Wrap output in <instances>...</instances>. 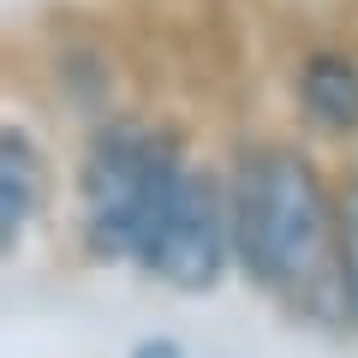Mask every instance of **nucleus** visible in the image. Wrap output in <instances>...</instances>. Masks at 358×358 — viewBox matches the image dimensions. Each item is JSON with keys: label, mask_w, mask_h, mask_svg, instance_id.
Segmentation results:
<instances>
[{"label": "nucleus", "mask_w": 358, "mask_h": 358, "mask_svg": "<svg viewBox=\"0 0 358 358\" xmlns=\"http://www.w3.org/2000/svg\"><path fill=\"white\" fill-rule=\"evenodd\" d=\"M233 257L263 293L287 299L299 317L352 329L341 268V192H329L310 155L293 143H257L227 179Z\"/></svg>", "instance_id": "obj_1"}, {"label": "nucleus", "mask_w": 358, "mask_h": 358, "mask_svg": "<svg viewBox=\"0 0 358 358\" xmlns=\"http://www.w3.org/2000/svg\"><path fill=\"white\" fill-rule=\"evenodd\" d=\"M185 173L173 131H150L114 120L90 138L78 162V209H84V245L90 257H131L150 245L155 221L167 215Z\"/></svg>", "instance_id": "obj_2"}, {"label": "nucleus", "mask_w": 358, "mask_h": 358, "mask_svg": "<svg viewBox=\"0 0 358 358\" xmlns=\"http://www.w3.org/2000/svg\"><path fill=\"white\" fill-rule=\"evenodd\" d=\"M138 263L155 281L179 287V293H209L233 263V203L227 185L203 167L179 173V192L167 203V215L155 221L150 245L138 251Z\"/></svg>", "instance_id": "obj_3"}, {"label": "nucleus", "mask_w": 358, "mask_h": 358, "mask_svg": "<svg viewBox=\"0 0 358 358\" xmlns=\"http://www.w3.org/2000/svg\"><path fill=\"white\" fill-rule=\"evenodd\" d=\"M293 90L317 131H329V138H352L358 131V54H346V48L305 54Z\"/></svg>", "instance_id": "obj_4"}, {"label": "nucleus", "mask_w": 358, "mask_h": 358, "mask_svg": "<svg viewBox=\"0 0 358 358\" xmlns=\"http://www.w3.org/2000/svg\"><path fill=\"white\" fill-rule=\"evenodd\" d=\"M48 192V162L24 126H0V251H13Z\"/></svg>", "instance_id": "obj_5"}, {"label": "nucleus", "mask_w": 358, "mask_h": 358, "mask_svg": "<svg viewBox=\"0 0 358 358\" xmlns=\"http://www.w3.org/2000/svg\"><path fill=\"white\" fill-rule=\"evenodd\" d=\"M341 268H346V305H352V329H358V162L346 167V185H341Z\"/></svg>", "instance_id": "obj_6"}, {"label": "nucleus", "mask_w": 358, "mask_h": 358, "mask_svg": "<svg viewBox=\"0 0 358 358\" xmlns=\"http://www.w3.org/2000/svg\"><path fill=\"white\" fill-rule=\"evenodd\" d=\"M131 358H185V352H179V341H138Z\"/></svg>", "instance_id": "obj_7"}]
</instances>
